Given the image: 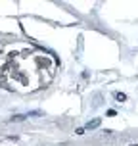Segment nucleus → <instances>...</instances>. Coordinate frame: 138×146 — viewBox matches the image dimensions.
Segmentation results:
<instances>
[{"mask_svg":"<svg viewBox=\"0 0 138 146\" xmlns=\"http://www.w3.org/2000/svg\"><path fill=\"white\" fill-rule=\"evenodd\" d=\"M96 127H100V119H92V121H88L84 129H96Z\"/></svg>","mask_w":138,"mask_h":146,"instance_id":"obj_1","label":"nucleus"},{"mask_svg":"<svg viewBox=\"0 0 138 146\" xmlns=\"http://www.w3.org/2000/svg\"><path fill=\"white\" fill-rule=\"evenodd\" d=\"M115 98L123 102V100H127V94H123V92H115Z\"/></svg>","mask_w":138,"mask_h":146,"instance_id":"obj_2","label":"nucleus"},{"mask_svg":"<svg viewBox=\"0 0 138 146\" xmlns=\"http://www.w3.org/2000/svg\"><path fill=\"white\" fill-rule=\"evenodd\" d=\"M25 119V115H14L12 117V121H23Z\"/></svg>","mask_w":138,"mask_h":146,"instance_id":"obj_3","label":"nucleus"},{"mask_svg":"<svg viewBox=\"0 0 138 146\" xmlns=\"http://www.w3.org/2000/svg\"><path fill=\"white\" fill-rule=\"evenodd\" d=\"M84 133H86V129H84V127H81V129L75 131V135H84Z\"/></svg>","mask_w":138,"mask_h":146,"instance_id":"obj_4","label":"nucleus"},{"mask_svg":"<svg viewBox=\"0 0 138 146\" xmlns=\"http://www.w3.org/2000/svg\"><path fill=\"white\" fill-rule=\"evenodd\" d=\"M131 146H138V144H131Z\"/></svg>","mask_w":138,"mask_h":146,"instance_id":"obj_5","label":"nucleus"}]
</instances>
